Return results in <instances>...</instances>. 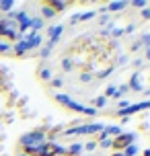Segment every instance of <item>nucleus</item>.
Listing matches in <instances>:
<instances>
[{"label":"nucleus","mask_w":150,"mask_h":156,"mask_svg":"<svg viewBox=\"0 0 150 156\" xmlns=\"http://www.w3.org/2000/svg\"><path fill=\"white\" fill-rule=\"evenodd\" d=\"M55 103H60L64 109L68 111H76V113H82V115H88V117H95L99 111L95 109V107H84V105H80L78 101H74L70 94H64V93H55L54 94Z\"/></svg>","instance_id":"1"},{"label":"nucleus","mask_w":150,"mask_h":156,"mask_svg":"<svg viewBox=\"0 0 150 156\" xmlns=\"http://www.w3.org/2000/svg\"><path fill=\"white\" fill-rule=\"evenodd\" d=\"M105 125L107 123H97V121H93V123H84V125H78V127H68V129H62V133L66 136V138H70V136H99V133L105 129Z\"/></svg>","instance_id":"2"},{"label":"nucleus","mask_w":150,"mask_h":156,"mask_svg":"<svg viewBox=\"0 0 150 156\" xmlns=\"http://www.w3.org/2000/svg\"><path fill=\"white\" fill-rule=\"evenodd\" d=\"M21 146L23 148H33V146H43L45 142H48V136H45V127H41V129H33V132H27L23 133L21 138Z\"/></svg>","instance_id":"3"},{"label":"nucleus","mask_w":150,"mask_h":156,"mask_svg":"<svg viewBox=\"0 0 150 156\" xmlns=\"http://www.w3.org/2000/svg\"><path fill=\"white\" fill-rule=\"evenodd\" d=\"M19 29H16L15 21H10L8 16H2L0 19V39H6L8 43H15L19 41Z\"/></svg>","instance_id":"4"},{"label":"nucleus","mask_w":150,"mask_h":156,"mask_svg":"<svg viewBox=\"0 0 150 156\" xmlns=\"http://www.w3.org/2000/svg\"><path fill=\"white\" fill-rule=\"evenodd\" d=\"M136 138H138V136H136L134 132H123V133H119L117 138H113L111 148H113V152H123L130 144H136Z\"/></svg>","instance_id":"5"},{"label":"nucleus","mask_w":150,"mask_h":156,"mask_svg":"<svg viewBox=\"0 0 150 156\" xmlns=\"http://www.w3.org/2000/svg\"><path fill=\"white\" fill-rule=\"evenodd\" d=\"M127 86H130V90H136V93L144 90V76L140 74V72H134V74L130 76V82H127Z\"/></svg>","instance_id":"6"},{"label":"nucleus","mask_w":150,"mask_h":156,"mask_svg":"<svg viewBox=\"0 0 150 156\" xmlns=\"http://www.w3.org/2000/svg\"><path fill=\"white\" fill-rule=\"evenodd\" d=\"M25 39H27V45H29V49H39L41 43H43V39H41L39 33H31V31H27L23 33Z\"/></svg>","instance_id":"7"},{"label":"nucleus","mask_w":150,"mask_h":156,"mask_svg":"<svg viewBox=\"0 0 150 156\" xmlns=\"http://www.w3.org/2000/svg\"><path fill=\"white\" fill-rule=\"evenodd\" d=\"M64 33V25H54V27H49L48 29V35H49V43H58L60 41V37H62Z\"/></svg>","instance_id":"8"},{"label":"nucleus","mask_w":150,"mask_h":156,"mask_svg":"<svg viewBox=\"0 0 150 156\" xmlns=\"http://www.w3.org/2000/svg\"><path fill=\"white\" fill-rule=\"evenodd\" d=\"M37 76H39V80H43V82H49V80L54 78V70H52L49 66H41L39 72H37Z\"/></svg>","instance_id":"9"},{"label":"nucleus","mask_w":150,"mask_h":156,"mask_svg":"<svg viewBox=\"0 0 150 156\" xmlns=\"http://www.w3.org/2000/svg\"><path fill=\"white\" fill-rule=\"evenodd\" d=\"M82 144L80 142H74V144H70L68 148H66V156H82Z\"/></svg>","instance_id":"10"},{"label":"nucleus","mask_w":150,"mask_h":156,"mask_svg":"<svg viewBox=\"0 0 150 156\" xmlns=\"http://www.w3.org/2000/svg\"><path fill=\"white\" fill-rule=\"evenodd\" d=\"M43 23H45V21H43L41 16H31V27H29V31L31 33H39L41 29H43Z\"/></svg>","instance_id":"11"},{"label":"nucleus","mask_w":150,"mask_h":156,"mask_svg":"<svg viewBox=\"0 0 150 156\" xmlns=\"http://www.w3.org/2000/svg\"><path fill=\"white\" fill-rule=\"evenodd\" d=\"M48 4H49V6H52V10H54L55 15H58V12H62V10H66V8H68V2H64V0H49Z\"/></svg>","instance_id":"12"},{"label":"nucleus","mask_w":150,"mask_h":156,"mask_svg":"<svg viewBox=\"0 0 150 156\" xmlns=\"http://www.w3.org/2000/svg\"><path fill=\"white\" fill-rule=\"evenodd\" d=\"M105 133L113 140V138H117L119 133H123V129H121V125H105Z\"/></svg>","instance_id":"13"},{"label":"nucleus","mask_w":150,"mask_h":156,"mask_svg":"<svg viewBox=\"0 0 150 156\" xmlns=\"http://www.w3.org/2000/svg\"><path fill=\"white\" fill-rule=\"evenodd\" d=\"M126 6H127V2L119 0V2H109L105 8H107V12H119V10H123Z\"/></svg>","instance_id":"14"},{"label":"nucleus","mask_w":150,"mask_h":156,"mask_svg":"<svg viewBox=\"0 0 150 156\" xmlns=\"http://www.w3.org/2000/svg\"><path fill=\"white\" fill-rule=\"evenodd\" d=\"M41 19H43V21H45V19H54L55 16V12L54 10H52V6H49L48 2H43V6H41Z\"/></svg>","instance_id":"15"},{"label":"nucleus","mask_w":150,"mask_h":156,"mask_svg":"<svg viewBox=\"0 0 150 156\" xmlns=\"http://www.w3.org/2000/svg\"><path fill=\"white\" fill-rule=\"evenodd\" d=\"M12 51V43H8L6 39H0V55H6Z\"/></svg>","instance_id":"16"},{"label":"nucleus","mask_w":150,"mask_h":156,"mask_svg":"<svg viewBox=\"0 0 150 156\" xmlns=\"http://www.w3.org/2000/svg\"><path fill=\"white\" fill-rule=\"evenodd\" d=\"M12 6H15V2H12V0H2V2H0V10H2L4 15L12 12Z\"/></svg>","instance_id":"17"},{"label":"nucleus","mask_w":150,"mask_h":156,"mask_svg":"<svg viewBox=\"0 0 150 156\" xmlns=\"http://www.w3.org/2000/svg\"><path fill=\"white\" fill-rule=\"evenodd\" d=\"M52 49H54V43H49V41H48V45L39 49V58H41V60H48L49 54H52Z\"/></svg>","instance_id":"18"},{"label":"nucleus","mask_w":150,"mask_h":156,"mask_svg":"<svg viewBox=\"0 0 150 156\" xmlns=\"http://www.w3.org/2000/svg\"><path fill=\"white\" fill-rule=\"evenodd\" d=\"M121 154H123V156H136V154H138V146H136V144H130Z\"/></svg>","instance_id":"19"},{"label":"nucleus","mask_w":150,"mask_h":156,"mask_svg":"<svg viewBox=\"0 0 150 156\" xmlns=\"http://www.w3.org/2000/svg\"><path fill=\"white\" fill-rule=\"evenodd\" d=\"M95 16H97V10H84V12H80V21H91Z\"/></svg>","instance_id":"20"},{"label":"nucleus","mask_w":150,"mask_h":156,"mask_svg":"<svg viewBox=\"0 0 150 156\" xmlns=\"http://www.w3.org/2000/svg\"><path fill=\"white\" fill-rule=\"evenodd\" d=\"M105 105H107V99H105L103 94H101V97H97V99H95V109H97V111H99V109H103Z\"/></svg>","instance_id":"21"},{"label":"nucleus","mask_w":150,"mask_h":156,"mask_svg":"<svg viewBox=\"0 0 150 156\" xmlns=\"http://www.w3.org/2000/svg\"><path fill=\"white\" fill-rule=\"evenodd\" d=\"M62 68H64V72H70L72 68H74V64H72L68 58H64V60H62Z\"/></svg>","instance_id":"22"},{"label":"nucleus","mask_w":150,"mask_h":156,"mask_svg":"<svg viewBox=\"0 0 150 156\" xmlns=\"http://www.w3.org/2000/svg\"><path fill=\"white\" fill-rule=\"evenodd\" d=\"M82 150H84V152H93V150H97V142H87V144H82Z\"/></svg>","instance_id":"23"},{"label":"nucleus","mask_w":150,"mask_h":156,"mask_svg":"<svg viewBox=\"0 0 150 156\" xmlns=\"http://www.w3.org/2000/svg\"><path fill=\"white\" fill-rule=\"evenodd\" d=\"M49 84L54 86V88H60V86L64 84V80H62L60 76H55V78H52V80H49Z\"/></svg>","instance_id":"24"},{"label":"nucleus","mask_w":150,"mask_h":156,"mask_svg":"<svg viewBox=\"0 0 150 156\" xmlns=\"http://www.w3.org/2000/svg\"><path fill=\"white\" fill-rule=\"evenodd\" d=\"M111 138H103V140H99V144L97 146H101V148H111Z\"/></svg>","instance_id":"25"},{"label":"nucleus","mask_w":150,"mask_h":156,"mask_svg":"<svg viewBox=\"0 0 150 156\" xmlns=\"http://www.w3.org/2000/svg\"><path fill=\"white\" fill-rule=\"evenodd\" d=\"M140 43H142V45H146V47H150V33H142Z\"/></svg>","instance_id":"26"},{"label":"nucleus","mask_w":150,"mask_h":156,"mask_svg":"<svg viewBox=\"0 0 150 156\" xmlns=\"http://www.w3.org/2000/svg\"><path fill=\"white\" fill-rule=\"evenodd\" d=\"M111 72H113V66H107L105 70H101V72H99V78H107V76L111 74Z\"/></svg>","instance_id":"27"},{"label":"nucleus","mask_w":150,"mask_h":156,"mask_svg":"<svg viewBox=\"0 0 150 156\" xmlns=\"http://www.w3.org/2000/svg\"><path fill=\"white\" fill-rule=\"evenodd\" d=\"M113 94H115V86L111 84V86H107V88H105V94H103V97L107 99V97H113Z\"/></svg>","instance_id":"28"},{"label":"nucleus","mask_w":150,"mask_h":156,"mask_svg":"<svg viewBox=\"0 0 150 156\" xmlns=\"http://www.w3.org/2000/svg\"><path fill=\"white\" fill-rule=\"evenodd\" d=\"M132 6H134V8H146L148 4H146L144 0H134V2H132Z\"/></svg>","instance_id":"29"},{"label":"nucleus","mask_w":150,"mask_h":156,"mask_svg":"<svg viewBox=\"0 0 150 156\" xmlns=\"http://www.w3.org/2000/svg\"><path fill=\"white\" fill-rule=\"evenodd\" d=\"M76 23H80V12H74L70 16V25H76Z\"/></svg>","instance_id":"30"},{"label":"nucleus","mask_w":150,"mask_h":156,"mask_svg":"<svg viewBox=\"0 0 150 156\" xmlns=\"http://www.w3.org/2000/svg\"><path fill=\"white\" fill-rule=\"evenodd\" d=\"M99 21H101V27H107V25H109V16H107V15H101V19H99Z\"/></svg>","instance_id":"31"},{"label":"nucleus","mask_w":150,"mask_h":156,"mask_svg":"<svg viewBox=\"0 0 150 156\" xmlns=\"http://www.w3.org/2000/svg\"><path fill=\"white\" fill-rule=\"evenodd\" d=\"M142 19H150V6L142 8Z\"/></svg>","instance_id":"32"},{"label":"nucleus","mask_w":150,"mask_h":156,"mask_svg":"<svg viewBox=\"0 0 150 156\" xmlns=\"http://www.w3.org/2000/svg\"><path fill=\"white\" fill-rule=\"evenodd\" d=\"M117 64H119V66H126V64H127V55H121V58L117 60Z\"/></svg>","instance_id":"33"},{"label":"nucleus","mask_w":150,"mask_h":156,"mask_svg":"<svg viewBox=\"0 0 150 156\" xmlns=\"http://www.w3.org/2000/svg\"><path fill=\"white\" fill-rule=\"evenodd\" d=\"M140 47H142V43H140V41H136L134 45H132V51H138V49H140Z\"/></svg>","instance_id":"34"},{"label":"nucleus","mask_w":150,"mask_h":156,"mask_svg":"<svg viewBox=\"0 0 150 156\" xmlns=\"http://www.w3.org/2000/svg\"><path fill=\"white\" fill-rule=\"evenodd\" d=\"M80 80H82V82H91V76H88V74H82Z\"/></svg>","instance_id":"35"},{"label":"nucleus","mask_w":150,"mask_h":156,"mask_svg":"<svg viewBox=\"0 0 150 156\" xmlns=\"http://www.w3.org/2000/svg\"><path fill=\"white\" fill-rule=\"evenodd\" d=\"M134 27H136V25H127V29H123V31H126V33H134Z\"/></svg>","instance_id":"36"},{"label":"nucleus","mask_w":150,"mask_h":156,"mask_svg":"<svg viewBox=\"0 0 150 156\" xmlns=\"http://www.w3.org/2000/svg\"><path fill=\"white\" fill-rule=\"evenodd\" d=\"M142 64H144L142 60H134V66H136V68H140V66H142Z\"/></svg>","instance_id":"37"},{"label":"nucleus","mask_w":150,"mask_h":156,"mask_svg":"<svg viewBox=\"0 0 150 156\" xmlns=\"http://www.w3.org/2000/svg\"><path fill=\"white\" fill-rule=\"evenodd\" d=\"M146 60H148V62H150V47H148V49H146Z\"/></svg>","instance_id":"38"},{"label":"nucleus","mask_w":150,"mask_h":156,"mask_svg":"<svg viewBox=\"0 0 150 156\" xmlns=\"http://www.w3.org/2000/svg\"><path fill=\"white\" fill-rule=\"evenodd\" d=\"M144 156H150V148H146V150H144Z\"/></svg>","instance_id":"39"},{"label":"nucleus","mask_w":150,"mask_h":156,"mask_svg":"<svg viewBox=\"0 0 150 156\" xmlns=\"http://www.w3.org/2000/svg\"><path fill=\"white\" fill-rule=\"evenodd\" d=\"M109 156H123L121 152H113V154H109Z\"/></svg>","instance_id":"40"},{"label":"nucleus","mask_w":150,"mask_h":156,"mask_svg":"<svg viewBox=\"0 0 150 156\" xmlns=\"http://www.w3.org/2000/svg\"><path fill=\"white\" fill-rule=\"evenodd\" d=\"M144 94H146V97H150V88H146V93H144Z\"/></svg>","instance_id":"41"},{"label":"nucleus","mask_w":150,"mask_h":156,"mask_svg":"<svg viewBox=\"0 0 150 156\" xmlns=\"http://www.w3.org/2000/svg\"><path fill=\"white\" fill-rule=\"evenodd\" d=\"M19 156H29V154H25V152H21V154H19Z\"/></svg>","instance_id":"42"},{"label":"nucleus","mask_w":150,"mask_h":156,"mask_svg":"<svg viewBox=\"0 0 150 156\" xmlns=\"http://www.w3.org/2000/svg\"><path fill=\"white\" fill-rule=\"evenodd\" d=\"M82 156H91V154H82Z\"/></svg>","instance_id":"43"}]
</instances>
